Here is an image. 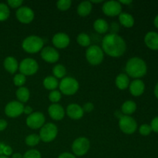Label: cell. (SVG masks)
Masks as SVG:
<instances>
[{
	"label": "cell",
	"instance_id": "6da1fadb",
	"mask_svg": "<svg viewBox=\"0 0 158 158\" xmlns=\"http://www.w3.org/2000/svg\"><path fill=\"white\" fill-rule=\"evenodd\" d=\"M102 49L110 56L120 57L126 52V42L118 34H107L102 40Z\"/></svg>",
	"mask_w": 158,
	"mask_h": 158
},
{
	"label": "cell",
	"instance_id": "7a4b0ae2",
	"mask_svg": "<svg viewBox=\"0 0 158 158\" xmlns=\"http://www.w3.org/2000/svg\"><path fill=\"white\" fill-rule=\"evenodd\" d=\"M125 70L127 76L132 78L138 79L146 75L148 68L146 63L142 59L133 57L127 62Z\"/></svg>",
	"mask_w": 158,
	"mask_h": 158
},
{
	"label": "cell",
	"instance_id": "3957f363",
	"mask_svg": "<svg viewBox=\"0 0 158 158\" xmlns=\"http://www.w3.org/2000/svg\"><path fill=\"white\" fill-rule=\"evenodd\" d=\"M44 46V41L41 37L38 35H32L27 36L22 43L23 50L28 53H36L43 49Z\"/></svg>",
	"mask_w": 158,
	"mask_h": 158
},
{
	"label": "cell",
	"instance_id": "277c9868",
	"mask_svg": "<svg viewBox=\"0 0 158 158\" xmlns=\"http://www.w3.org/2000/svg\"><path fill=\"white\" fill-rule=\"evenodd\" d=\"M79 87H80V85H79L78 81L73 77H64L59 83L60 93L66 96L74 95L78 91Z\"/></svg>",
	"mask_w": 158,
	"mask_h": 158
},
{
	"label": "cell",
	"instance_id": "5b68a950",
	"mask_svg": "<svg viewBox=\"0 0 158 158\" xmlns=\"http://www.w3.org/2000/svg\"><path fill=\"white\" fill-rule=\"evenodd\" d=\"M86 58L89 64L97 66L103 61L104 53L100 46L97 45H91L86 51Z\"/></svg>",
	"mask_w": 158,
	"mask_h": 158
},
{
	"label": "cell",
	"instance_id": "8992f818",
	"mask_svg": "<svg viewBox=\"0 0 158 158\" xmlns=\"http://www.w3.org/2000/svg\"><path fill=\"white\" fill-rule=\"evenodd\" d=\"M58 134V128L56 125L52 123H45L40 131V140L44 143H49L54 140Z\"/></svg>",
	"mask_w": 158,
	"mask_h": 158
},
{
	"label": "cell",
	"instance_id": "52a82bcc",
	"mask_svg": "<svg viewBox=\"0 0 158 158\" xmlns=\"http://www.w3.org/2000/svg\"><path fill=\"white\" fill-rule=\"evenodd\" d=\"M19 69L20 73L24 76H32L37 73L39 69V64L32 58H26L22 60L19 64Z\"/></svg>",
	"mask_w": 158,
	"mask_h": 158
},
{
	"label": "cell",
	"instance_id": "ba28073f",
	"mask_svg": "<svg viewBox=\"0 0 158 158\" xmlns=\"http://www.w3.org/2000/svg\"><path fill=\"white\" fill-rule=\"evenodd\" d=\"M90 142L86 137H80L76 139L72 144V151L73 154L79 157L85 155L89 151Z\"/></svg>",
	"mask_w": 158,
	"mask_h": 158
},
{
	"label": "cell",
	"instance_id": "9c48e42d",
	"mask_svg": "<svg viewBox=\"0 0 158 158\" xmlns=\"http://www.w3.org/2000/svg\"><path fill=\"white\" fill-rule=\"evenodd\" d=\"M119 127L124 134H132L137 131V123L131 116H121L119 120Z\"/></svg>",
	"mask_w": 158,
	"mask_h": 158
},
{
	"label": "cell",
	"instance_id": "30bf717a",
	"mask_svg": "<svg viewBox=\"0 0 158 158\" xmlns=\"http://www.w3.org/2000/svg\"><path fill=\"white\" fill-rule=\"evenodd\" d=\"M23 103L17 100H13L8 103L5 106V114L7 117L11 118H16L23 114Z\"/></svg>",
	"mask_w": 158,
	"mask_h": 158
},
{
	"label": "cell",
	"instance_id": "8fae6325",
	"mask_svg": "<svg viewBox=\"0 0 158 158\" xmlns=\"http://www.w3.org/2000/svg\"><path fill=\"white\" fill-rule=\"evenodd\" d=\"M46 117L41 112H33L26 118V125L33 130L40 129L45 124Z\"/></svg>",
	"mask_w": 158,
	"mask_h": 158
},
{
	"label": "cell",
	"instance_id": "7c38bea8",
	"mask_svg": "<svg viewBox=\"0 0 158 158\" xmlns=\"http://www.w3.org/2000/svg\"><path fill=\"white\" fill-rule=\"evenodd\" d=\"M15 17L20 23L23 24H29L32 23L35 17L33 10L27 6H21L17 9L15 12Z\"/></svg>",
	"mask_w": 158,
	"mask_h": 158
},
{
	"label": "cell",
	"instance_id": "4fadbf2b",
	"mask_svg": "<svg viewBox=\"0 0 158 158\" xmlns=\"http://www.w3.org/2000/svg\"><path fill=\"white\" fill-rule=\"evenodd\" d=\"M103 12L107 16L114 17L122 12V5L118 1H107L103 2L102 6Z\"/></svg>",
	"mask_w": 158,
	"mask_h": 158
},
{
	"label": "cell",
	"instance_id": "5bb4252c",
	"mask_svg": "<svg viewBox=\"0 0 158 158\" xmlns=\"http://www.w3.org/2000/svg\"><path fill=\"white\" fill-rule=\"evenodd\" d=\"M40 56L44 61L49 63H56L60 59V53L55 48L51 47V46H46V47L43 48Z\"/></svg>",
	"mask_w": 158,
	"mask_h": 158
},
{
	"label": "cell",
	"instance_id": "9a60e30c",
	"mask_svg": "<svg viewBox=\"0 0 158 158\" xmlns=\"http://www.w3.org/2000/svg\"><path fill=\"white\" fill-rule=\"evenodd\" d=\"M70 43V39L64 32H58L52 36V43L57 49H65Z\"/></svg>",
	"mask_w": 158,
	"mask_h": 158
},
{
	"label": "cell",
	"instance_id": "2e32d148",
	"mask_svg": "<svg viewBox=\"0 0 158 158\" xmlns=\"http://www.w3.org/2000/svg\"><path fill=\"white\" fill-rule=\"evenodd\" d=\"M48 113L49 115L52 120H61L64 118L65 114H66V111H65L64 108L59 103H52L48 108Z\"/></svg>",
	"mask_w": 158,
	"mask_h": 158
},
{
	"label": "cell",
	"instance_id": "e0dca14e",
	"mask_svg": "<svg viewBox=\"0 0 158 158\" xmlns=\"http://www.w3.org/2000/svg\"><path fill=\"white\" fill-rule=\"evenodd\" d=\"M66 114L73 120H80L83 117L84 111L82 106L77 103H70L66 108Z\"/></svg>",
	"mask_w": 158,
	"mask_h": 158
},
{
	"label": "cell",
	"instance_id": "ac0fdd59",
	"mask_svg": "<svg viewBox=\"0 0 158 158\" xmlns=\"http://www.w3.org/2000/svg\"><path fill=\"white\" fill-rule=\"evenodd\" d=\"M130 92L134 97H139L142 95L144 92L145 89V84L142 80L139 79L133 80L129 85Z\"/></svg>",
	"mask_w": 158,
	"mask_h": 158
},
{
	"label": "cell",
	"instance_id": "d6986e66",
	"mask_svg": "<svg viewBox=\"0 0 158 158\" xmlns=\"http://www.w3.org/2000/svg\"><path fill=\"white\" fill-rule=\"evenodd\" d=\"M144 43L148 48L152 50L158 49V33L155 32H149L144 37Z\"/></svg>",
	"mask_w": 158,
	"mask_h": 158
},
{
	"label": "cell",
	"instance_id": "ffe728a7",
	"mask_svg": "<svg viewBox=\"0 0 158 158\" xmlns=\"http://www.w3.org/2000/svg\"><path fill=\"white\" fill-rule=\"evenodd\" d=\"M5 69L9 73L14 74L19 69V63L16 59L13 56L6 57L3 62Z\"/></svg>",
	"mask_w": 158,
	"mask_h": 158
},
{
	"label": "cell",
	"instance_id": "44dd1931",
	"mask_svg": "<svg viewBox=\"0 0 158 158\" xmlns=\"http://www.w3.org/2000/svg\"><path fill=\"white\" fill-rule=\"evenodd\" d=\"M93 9L92 3L89 1H83L79 4L77 6V13L80 16H87L89 15Z\"/></svg>",
	"mask_w": 158,
	"mask_h": 158
},
{
	"label": "cell",
	"instance_id": "7402d4cb",
	"mask_svg": "<svg viewBox=\"0 0 158 158\" xmlns=\"http://www.w3.org/2000/svg\"><path fill=\"white\" fill-rule=\"evenodd\" d=\"M115 83L118 89L124 90L127 88H128L130 85L129 77L125 73H120L116 78Z\"/></svg>",
	"mask_w": 158,
	"mask_h": 158
},
{
	"label": "cell",
	"instance_id": "603a6c76",
	"mask_svg": "<svg viewBox=\"0 0 158 158\" xmlns=\"http://www.w3.org/2000/svg\"><path fill=\"white\" fill-rule=\"evenodd\" d=\"M94 29L100 34H104L109 30V24L103 19H98L94 23Z\"/></svg>",
	"mask_w": 158,
	"mask_h": 158
},
{
	"label": "cell",
	"instance_id": "cb8c5ba5",
	"mask_svg": "<svg viewBox=\"0 0 158 158\" xmlns=\"http://www.w3.org/2000/svg\"><path fill=\"white\" fill-rule=\"evenodd\" d=\"M120 23L126 28H131L134 25V19L133 15L127 12H121L119 15Z\"/></svg>",
	"mask_w": 158,
	"mask_h": 158
},
{
	"label": "cell",
	"instance_id": "d4e9b609",
	"mask_svg": "<svg viewBox=\"0 0 158 158\" xmlns=\"http://www.w3.org/2000/svg\"><path fill=\"white\" fill-rule=\"evenodd\" d=\"M15 96H16L19 102H20L22 103H26L29 100L30 92H29L28 88L25 87V86H21V87H19L18 89L16 90Z\"/></svg>",
	"mask_w": 158,
	"mask_h": 158
},
{
	"label": "cell",
	"instance_id": "484cf974",
	"mask_svg": "<svg viewBox=\"0 0 158 158\" xmlns=\"http://www.w3.org/2000/svg\"><path fill=\"white\" fill-rule=\"evenodd\" d=\"M137 110V104L132 100H127L121 106V112L124 115L130 116L134 114Z\"/></svg>",
	"mask_w": 158,
	"mask_h": 158
},
{
	"label": "cell",
	"instance_id": "4316f807",
	"mask_svg": "<svg viewBox=\"0 0 158 158\" xmlns=\"http://www.w3.org/2000/svg\"><path fill=\"white\" fill-rule=\"evenodd\" d=\"M59 81L56 77L53 76H49L46 77V78L43 80V86L46 89L49 90H55L57 87L59 86Z\"/></svg>",
	"mask_w": 158,
	"mask_h": 158
},
{
	"label": "cell",
	"instance_id": "83f0119b",
	"mask_svg": "<svg viewBox=\"0 0 158 158\" xmlns=\"http://www.w3.org/2000/svg\"><path fill=\"white\" fill-rule=\"evenodd\" d=\"M52 74L56 79H63L66 74V69L63 65L57 64L52 68Z\"/></svg>",
	"mask_w": 158,
	"mask_h": 158
},
{
	"label": "cell",
	"instance_id": "f1b7e54d",
	"mask_svg": "<svg viewBox=\"0 0 158 158\" xmlns=\"http://www.w3.org/2000/svg\"><path fill=\"white\" fill-rule=\"evenodd\" d=\"M77 41L80 46H83V47H87V46H90L91 44L90 37L88 34L84 33V32H82L77 35Z\"/></svg>",
	"mask_w": 158,
	"mask_h": 158
},
{
	"label": "cell",
	"instance_id": "f546056e",
	"mask_svg": "<svg viewBox=\"0 0 158 158\" xmlns=\"http://www.w3.org/2000/svg\"><path fill=\"white\" fill-rule=\"evenodd\" d=\"M40 140H40V137L38 134H32L26 137L25 142H26V145H28L29 147H35L39 144Z\"/></svg>",
	"mask_w": 158,
	"mask_h": 158
},
{
	"label": "cell",
	"instance_id": "4dcf8cb0",
	"mask_svg": "<svg viewBox=\"0 0 158 158\" xmlns=\"http://www.w3.org/2000/svg\"><path fill=\"white\" fill-rule=\"evenodd\" d=\"M10 15L9 7L6 3H0V22H4L9 19Z\"/></svg>",
	"mask_w": 158,
	"mask_h": 158
},
{
	"label": "cell",
	"instance_id": "1f68e13d",
	"mask_svg": "<svg viewBox=\"0 0 158 158\" xmlns=\"http://www.w3.org/2000/svg\"><path fill=\"white\" fill-rule=\"evenodd\" d=\"M26 77L22 73H17L13 77V83L16 86L21 87L26 83Z\"/></svg>",
	"mask_w": 158,
	"mask_h": 158
},
{
	"label": "cell",
	"instance_id": "d6a6232c",
	"mask_svg": "<svg viewBox=\"0 0 158 158\" xmlns=\"http://www.w3.org/2000/svg\"><path fill=\"white\" fill-rule=\"evenodd\" d=\"M72 5L71 0H59L56 2V6L60 11H66L70 8Z\"/></svg>",
	"mask_w": 158,
	"mask_h": 158
},
{
	"label": "cell",
	"instance_id": "836d02e7",
	"mask_svg": "<svg viewBox=\"0 0 158 158\" xmlns=\"http://www.w3.org/2000/svg\"><path fill=\"white\" fill-rule=\"evenodd\" d=\"M61 93L60 91L58 90H52L49 93V99L52 103H57L59 101H60L61 100Z\"/></svg>",
	"mask_w": 158,
	"mask_h": 158
},
{
	"label": "cell",
	"instance_id": "e575fe53",
	"mask_svg": "<svg viewBox=\"0 0 158 158\" xmlns=\"http://www.w3.org/2000/svg\"><path fill=\"white\" fill-rule=\"evenodd\" d=\"M23 158H42V156L40 151L35 149H32L25 153Z\"/></svg>",
	"mask_w": 158,
	"mask_h": 158
},
{
	"label": "cell",
	"instance_id": "d590c367",
	"mask_svg": "<svg viewBox=\"0 0 158 158\" xmlns=\"http://www.w3.org/2000/svg\"><path fill=\"white\" fill-rule=\"evenodd\" d=\"M151 131H152V129H151V125L143 124L140 127V128H139V132H140V134L143 136L149 135L151 133Z\"/></svg>",
	"mask_w": 158,
	"mask_h": 158
},
{
	"label": "cell",
	"instance_id": "8d00e7d4",
	"mask_svg": "<svg viewBox=\"0 0 158 158\" xmlns=\"http://www.w3.org/2000/svg\"><path fill=\"white\" fill-rule=\"evenodd\" d=\"M23 1L22 0H9L7 1V6L12 9H19L23 5Z\"/></svg>",
	"mask_w": 158,
	"mask_h": 158
},
{
	"label": "cell",
	"instance_id": "74e56055",
	"mask_svg": "<svg viewBox=\"0 0 158 158\" xmlns=\"http://www.w3.org/2000/svg\"><path fill=\"white\" fill-rule=\"evenodd\" d=\"M82 108H83L84 113H90L94 110V103H90V102H87V103L83 104Z\"/></svg>",
	"mask_w": 158,
	"mask_h": 158
},
{
	"label": "cell",
	"instance_id": "f35d334b",
	"mask_svg": "<svg viewBox=\"0 0 158 158\" xmlns=\"http://www.w3.org/2000/svg\"><path fill=\"white\" fill-rule=\"evenodd\" d=\"M151 127L153 131L158 133V117L153 119V120L151 121Z\"/></svg>",
	"mask_w": 158,
	"mask_h": 158
},
{
	"label": "cell",
	"instance_id": "ab89813d",
	"mask_svg": "<svg viewBox=\"0 0 158 158\" xmlns=\"http://www.w3.org/2000/svg\"><path fill=\"white\" fill-rule=\"evenodd\" d=\"M58 158H76V156L74 154H71L69 152H64L62 153L59 155Z\"/></svg>",
	"mask_w": 158,
	"mask_h": 158
},
{
	"label": "cell",
	"instance_id": "60d3db41",
	"mask_svg": "<svg viewBox=\"0 0 158 158\" xmlns=\"http://www.w3.org/2000/svg\"><path fill=\"white\" fill-rule=\"evenodd\" d=\"M12 148L9 146H8V145H6V146H5V148H4V151H3V155L8 157V156L11 155V154H12Z\"/></svg>",
	"mask_w": 158,
	"mask_h": 158
},
{
	"label": "cell",
	"instance_id": "b9f144b4",
	"mask_svg": "<svg viewBox=\"0 0 158 158\" xmlns=\"http://www.w3.org/2000/svg\"><path fill=\"white\" fill-rule=\"evenodd\" d=\"M8 126V123L4 119H0V132L5 131Z\"/></svg>",
	"mask_w": 158,
	"mask_h": 158
},
{
	"label": "cell",
	"instance_id": "7bdbcfd3",
	"mask_svg": "<svg viewBox=\"0 0 158 158\" xmlns=\"http://www.w3.org/2000/svg\"><path fill=\"white\" fill-rule=\"evenodd\" d=\"M23 113H24L25 114H27V115H30L31 114H32V113H33V110H32V108L29 106H24Z\"/></svg>",
	"mask_w": 158,
	"mask_h": 158
},
{
	"label": "cell",
	"instance_id": "ee69618b",
	"mask_svg": "<svg viewBox=\"0 0 158 158\" xmlns=\"http://www.w3.org/2000/svg\"><path fill=\"white\" fill-rule=\"evenodd\" d=\"M119 2L121 5H130L133 2L132 0H120L119 1Z\"/></svg>",
	"mask_w": 158,
	"mask_h": 158
},
{
	"label": "cell",
	"instance_id": "f6af8a7d",
	"mask_svg": "<svg viewBox=\"0 0 158 158\" xmlns=\"http://www.w3.org/2000/svg\"><path fill=\"white\" fill-rule=\"evenodd\" d=\"M6 144H4L3 143H0V156L3 155V151H4V148Z\"/></svg>",
	"mask_w": 158,
	"mask_h": 158
},
{
	"label": "cell",
	"instance_id": "bcb514c9",
	"mask_svg": "<svg viewBox=\"0 0 158 158\" xmlns=\"http://www.w3.org/2000/svg\"><path fill=\"white\" fill-rule=\"evenodd\" d=\"M12 158H23V156L20 153H15L12 154Z\"/></svg>",
	"mask_w": 158,
	"mask_h": 158
},
{
	"label": "cell",
	"instance_id": "7dc6e473",
	"mask_svg": "<svg viewBox=\"0 0 158 158\" xmlns=\"http://www.w3.org/2000/svg\"><path fill=\"white\" fill-rule=\"evenodd\" d=\"M154 94H155L156 97L158 99V83L156 85L155 88H154Z\"/></svg>",
	"mask_w": 158,
	"mask_h": 158
},
{
	"label": "cell",
	"instance_id": "c3c4849f",
	"mask_svg": "<svg viewBox=\"0 0 158 158\" xmlns=\"http://www.w3.org/2000/svg\"><path fill=\"white\" fill-rule=\"evenodd\" d=\"M154 26H155V27L158 29V15L155 17V19H154Z\"/></svg>",
	"mask_w": 158,
	"mask_h": 158
},
{
	"label": "cell",
	"instance_id": "681fc988",
	"mask_svg": "<svg viewBox=\"0 0 158 158\" xmlns=\"http://www.w3.org/2000/svg\"><path fill=\"white\" fill-rule=\"evenodd\" d=\"M89 2H90L91 3H102V2H103V0H99V1H94V0H91V1H89Z\"/></svg>",
	"mask_w": 158,
	"mask_h": 158
},
{
	"label": "cell",
	"instance_id": "f907efd6",
	"mask_svg": "<svg viewBox=\"0 0 158 158\" xmlns=\"http://www.w3.org/2000/svg\"><path fill=\"white\" fill-rule=\"evenodd\" d=\"M0 158H9V157H6V156H4V155H2V156H0Z\"/></svg>",
	"mask_w": 158,
	"mask_h": 158
}]
</instances>
